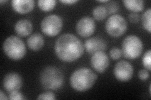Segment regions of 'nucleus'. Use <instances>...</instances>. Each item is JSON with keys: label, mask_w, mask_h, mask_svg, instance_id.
Masks as SVG:
<instances>
[{"label": "nucleus", "mask_w": 151, "mask_h": 100, "mask_svg": "<svg viewBox=\"0 0 151 100\" xmlns=\"http://www.w3.org/2000/svg\"><path fill=\"white\" fill-rule=\"evenodd\" d=\"M54 51L59 60L70 63L81 58L84 53V48L77 36L71 33H65L57 39Z\"/></svg>", "instance_id": "1"}, {"label": "nucleus", "mask_w": 151, "mask_h": 100, "mask_svg": "<svg viewBox=\"0 0 151 100\" xmlns=\"http://www.w3.org/2000/svg\"><path fill=\"white\" fill-rule=\"evenodd\" d=\"M97 79V75L93 70L83 67L76 70L70 77L71 87L79 92H84L91 88Z\"/></svg>", "instance_id": "2"}, {"label": "nucleus", "mask_w": 151, "mask_h": 100, "mask_svg": "<svg viewBox=\"0 0 151 100\" xmlns=\"http://www.w3.org/2000/svg\"><path fill=\"white\" fill-rule=\"evenodd\" d=\"M64 78L62 71L55 66H47L40 74V83L47 90H58L64 84Z\"/></svg>", "instance_id": "3"}, {"label": "nucleus", "mask_w": 151, "mask_h": 100, "mask_svg": "<svg viewBox=\"0 0 151 100\" xmlns=\"http://www.w3.org/2000/svg\"><path fill=\"white\" fill-rule=\"evenodd\" d=\"M3 50L6 56L14 61L22 59L27 52L24 42L20 38L15 36H9L4 40Z\"/></svg>", "instance_id": "4"}, {"label": "nucleus", "mask_w": 151, "mask_h": 100, "mask_svg": "<svg viewBox=\"0 0 151 100\" xmlns=\"http://www.w3.org/2000/svg\"><path fill=\"white\" fill-rule=\"evenodd\" d=\"M143 50L142 41L135 35L127 36L122 42V53L127 59L135 60L139 58Z\"/></svg>", "instance_id": "5"}, {"label": "nucleus", "mask_w": 151, "mask_h": 100, "mask_svg": "<svg viewBox=\"0 0 151 100\" xmlns=\"http://www.w3.org/2000/svg\"><path fill=\"white\" fill-rule=\"evenodd\" d=\"M128 23L124 17L115 14L108 18L105 23V30L110 36L118 38L124 35L127 30Z\"/></svg>", "instance_id": "6"}, {"label": "nucleus", "mask_w": 151, "mask_h": 100, "mask_svg": "<svg viewBox=\"0 0 151 100\" xmlns=\"http://www.w3.org/2000/svg\"><path fill=\"white\" fill-rule=\"evenodd\" d=\"M41 30L44 35L49 37L58 35L62 31L63 21L62 18L57 15L45 16L41 22Z\"/></svg>", "instance_id": "7"}, {"label": "nucleus", "mask_w": 151, "mask_h": 100, "mask_svg": "<svg viewBox=\"0 0 151 100\" xmlns=\"http://www.w3.org/2000/svg\"><path fill=\"white\" fill-rule=\"evenodd\" d=\"M113 74L119 82H129L134 74L133 66L129 61H120L115 65L113 68Z\"/></svg>", "instance_id": "8"}, {"label": "nucleus", "mask_w": 151, "mask_h": 100, "mask_svg": "<svg viewBox=\"0 0 151 100\" xmlns=\"http://www.w3.org/2000/svg\"><path fill=\"white\" fill-rule=\"evenodd\" d=\"M96 25L94 20L91 17L84 16L78 21L76 30L78 34L83 38L91 36L94 33Z\"/></svg>", "instance_id": "9"}, {"label": "nucleus", "mask_w": 151, "mask_h": 100, "mask_svg": "<svg viewBox=\"0 0 151 100\" xmlns=\"http://www.w3.org/2000/svg\"><path fill=\"white\" fill-rule=\"evenodd\" d=\"M23 79L17 73L11 72L6 74L3 78V87L8 93L19 91L22 87Z\"/></svg>", "instance_id": "10"}, {"label": "nucleus", "mask_w": 151, "mask_h": 100, "mask_svg": "<svg viewBox=\"0 0 151 100\" xmlns=\"http://www.w3.org/2000/svg\"><path fill=\"white\" fill-rule=\"evenodd\" d=\"M92 68L99 73L106 71L110 65V59L105 52L98 51L93 54L91 58Z\"/></svg>", "instance_id": "11"}, {"label": "nucleus", "mask_w": 151, "mask_h": 100, "mask_svg": "<svg viewBox=\"0 0 151 100\" xmlns=\"http://www.w3.org/2000/svg\"><path fill=\"white\" fill-rule=\"evenodd\" d=\"M84 48L87 53L94 54L98 51H104L107 48L106 42L101 38L92 37L86 40Z\"/></svg>", "instance_id": "12"}, {"label": "nucleus", "mask_w": 151, "mask_h": 100, "mask_svg": "<svg viewBox=\"0 0 151 100\" xmlns=\"http://www.w3.org/2000/svg\"><path fill=\"white\" fill-rule=\"evenodd\" d=\"M13 10L20 14H27L31 12L35 6L34 0H13L12 1Z\"/></svg>", "instance_id": "13"}, {"label": "nucleus", "mask_w": 151, "mask_h": 100, "mask_svg": "<svg viewBox=\"0 0 151 100\" xmlns=\"http://www.w3.org/2000/svg\"><path fill=\"white\" fill-rule=\"evenodd\" d=\"M33 31V25L27 19H21L15 25V31L20 37H26L30 35Z\"/></svg>", "instance_id": "14"}, {"label": "nucleus", "mask_w": 151, "mask_h": 100, "mask_svg": "<svg viewBox=\"0 0 151 100\" xmlns=\"http://www.w3.org/2000/svg\"><path fill=\"white\" fill-rule=\"evenodd\" d=\"M27 43L31 50L37 51L43 48L45 41L43 36L39 33H35L28 38Z\"/></svg>", "instance_id": "15"}, {"label": "nucleus", "mask_w": 151, "mask_h": 100, "mask_svg": "<svg viewBox=\"0 0 151 100\" xmlns=\"http://www.w3.org/2000/svg\"><path fill=\"white\" fill-rule=\"evenodd\" d=\"M125 7L132 13H139L142 11L145 6L142 0H124L123 1Z\"/></svg>", "instance_id": "16"}, {"label": "nucleus", "mask_w": 151, "mask_h": 100, "mask_svg": "<svg viewBox=\"0 0 151 100\" xmlns=\"http://www.w3.org/2000/svg\"><path fill=\"white\" fill-rule=\"evenodd\" d=\"M94 19L98 21H101L105 20L108 16V11L106 7L98 6L94 8L93 10Z\"/></svg>", "instance_id": "17"}, {"label": "nucleus", "mask_w": 151, "mask_h": 100, "mask_svg": "<svg viewBox=\"0 0 151 100\" xmlns=\"http://www.w3.org/2000/svg\"><path fill=\"white\" fill-rule=\"evenodd\" d=\"M56 1L55 0H39L37 1L38 6L42 11L49 12L52 10L56 6Z\"/></svg>", "instance_id": "18"}, {"label": "nucleus", "mask_w": 151, "mask_h": 100, "mask_svg": "<svg viewBox=\"0 0 151 100\" xmlns=\"http://www.w3.org/2000/svg\"><path fill=\"white\" fill-rule=\"evenodd\" d=\"M151 9L148 8L146 9L143 13L142 16L141 18L142 23V26L144 29L147 31L149 33H150L151 29H150V20H151Z\"/></svg>", "instance_id": "19"}, {"label": "nucleus", "mask_w": 151, "mask_h": 100, "mask_svg": "<svg viewBox=\"0 0 151 100\" xmlns=\"http://www.w3.org/2000/svg\"><path fill=\"white\" fill-rule=\"evenodd\" d=\"M150 60H151V51L149 50L145 52L142 58V64L144 66V68L149 71H150L151 70Z\"/></svg>", "instance_id": "20"}, {"label": "nucleus", "mask_w": 151, "mask_h": 100, "mask_svg": "<svg viewBox=\"0 0 151 100\" xmlns=\"http://www.w3.org/2000/svg\"><path fill=\"white\" fill-rule=\"evenodd\" d=\"M107 4V7L106 8L108 11V14H110V15H115L118 11L119 10L120 6L119 4L116 1H109Z\"/></svg>", "instance_id": "21"}, {"label": "nucleus", "mask_w": 151, "mask_h": 100, "mask_svg": "<svg viewBox=\"0 0 151 100\" xmlns=\"http://www.w3.org/2000/svg\"><path fill=\"white\" fill-rule=\"evenodd\" d=\"M109 54L113 60H119L122 55V50L117 47H113L110 50Z\"/></svg>", "instance_id": "22"}, {"label": "nucleus", "mask_w": 151, "mask_h": 100, "mask_svg": "<svg viewBox=\"0 0 151 100\" xmlns=\"http://www.w3.org/2000/svg\"><path fill=\"white\" fill-rule=\"evenodd\" d=\"M56 99V96L52 91H46L40 94L37 97V99H48L54 100Z\"/></svg>", "instance_id": "23"}, {"label": "nucleus", "mask_w": 151, "mask_h": 100, "mask_svg": "<svg viewBox=\"0 0 151 100\" xmlns=\"http://www.w3.org/2000/svg\"><path fill=\"white\" fill-rule=\"evenodd\" d=\"M25 98L21 92L19 91H13L9 93L8 95V99L11 100H23L25 99Z\"/></svg>", "instance_id": "24"}, {"label": "nucleus", "mask_w": 151, "mask_h": 100, "mask_svg": "<svg viewBox=\"0 0 151 100\" xmlns=\"http://www.w3.org/2000/svg\"><path fill=\"white\" fill-rule=\"evenodd\" d=\"M138 77L140 80H142V81L147 80L149 78V71H147L146 69L140 70L139 71Z\"/></svg>", "instance_id": "25"}, {"label": "nucleus", "mask_w": 151, "mask_h": 100, "mask_svg": "<svg viewBox=\"0 0 151 100\" xmlns=\"http://www.w3.org/2000/svg\"><path fill=\"white\" fill-rule=\"evenodd\" d=\"M129 20L132 23H137L140 20V17L138 13H131L129 15Z\"/></svg>", "instance_id": "26"}, {"label": "nucleus", "mask_w": 151, "mask_h": 100, "mask_svg": "<svg viewBox=\"0 0 151 100\" xmlns=\"http://www.w3.org/2000/svg\"><path fill=\"white\" fill-rule=\"evenodd\" d=\"M78 1L77 0H62V1H60L62 3L68 4V5H72L73 4L76 3Z\"/></svg>", "instance_id": "27"}, {"label": "nucleus", "mask_w": 151, "mask_h": 100, "mask_svg": "<svg viewBox=\"0 0 151 100\" xmlns=\"http://www.w3.org/2000/svg\"><path fill=\"white\" fill-rule=\"evenodd\" d=\"M0 99H8V97H6L5 94H4L2 90L0 91Z\"/></svg>", "instance_id": "28"}, {"label": "nucleus", "mask_w": 151, "mask_h": 100, "mask_svg": "<svg viewBox=\"0 0 151 100\" xmlns=\"http://www.w3.org/2000/svg\"><path fill=\"white\" fill-rule=\"evenodd\" d=\"M98 2L99 3H108L109 1H108V0H101V1H98Z\"/></svg>", "instance_id": "29"}, {"label": "nucleus", "mask_w": 151, "mask_h": 100, "mask_svg": "<svg viewBox=\"0 0 151 100\" xmlns=\"http://www.w3.org/2000/svg\"><path fill=\"white\" fill-rule=\"evenodd\" d=\"M6 2H8V1H2V0H1V1H0V3H6Z\"/></svg>", "instance_id": "30"}, {"label": "nucleus", "mask_w": 151, "mask_h": 100, "mask_svg": "<svg viewBox=\"0 0 151 100\" xmlns=\"http://www.w3.org/2000/svg\"><path fill=\"white\" fill-rule=\"evenodd\" d=\"M149 93H150V94H151V91H150V85L149 86Z\"/></svg>", "instance_id": "31"}]
</instances>
